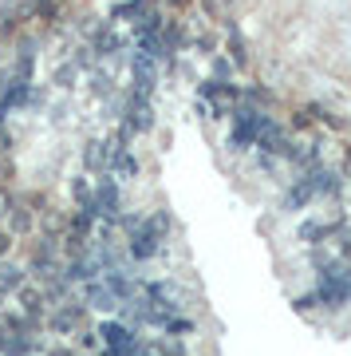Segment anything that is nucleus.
I'll return each instance as SVG.
<instances>
[{"label":"nucleus","mask_w":351,"mask_h":356,"mask_svg":"<svg viewBox=\"0 0 351 356\" xmlns=\"http://www.w3.org/2000/svg\"><path fill=\"white\" fill-rule=\"evenodd\" d=\"M119 154H123V151H119L111 139H107V143H99V139L87 143V166H91V170H103V175H111V166H114V159H119Z\"/></svg>","instance_id":"4"},{"label":"nucleus","mask_w":351,"mask_h":356,"mask_svg":"<svg viewBox=\"0 0 351 356\" xmlns=\"http://www.w3.org/2000/svg\"><path fill=\"white\" fill-rule=\"evenodd\" d=\"M4 250H8V238H4V234H0V254H4Z\"/></svg>","instance_id":"7"},{"label":"nucleus","mask_w":351,"mask_h":356,"mask_svg":"<svg viewBox=\"0 0 351 356\" xmlns=\"http://www.w3.org/2000/svg\"><path fill=\"white\" fill-rule=\"evenodd\" d=\"M99 341H103V353H119V356L135 353V337H130V329H126V325H103Z\"/></svg>","instance_id":"3"},{"label":"nucleus","mask_w":351,"mask_h":356,"mask_svg":"<svg viewBox=\"0 0 351 356\" xmlns=\"http://www.w3.org/2000/svg\"><path fill=\"white\" fill-rule=\"evenodd\" d=\"M312 182H308V178H300V182H296V191H289V206L292 210H300L304 202H308V198H312Z\"/></svg>","instance_id":"5"},{"label":"nucleus","mask_w":351,"mask_h":356,"mask_svg":"<svg viewBox=\"0 0 351 356\" xmlns=\"http://www.w3.org/2000/svg\"><path fill=\"white\" fill-rule=\"evenodd\" d=\"M60 356H76V353H60Z\"/></svg>","instance_id":"8"},{"label":"nucleus","mask_w":351,"mask_h":356,"mask_svg":"<svg viewBox=\"0 0 351 356\" xmlns=\"http://www.w3.org/2000/svg\"><path fill=\"white\" fill-rule=\"evenodd\" d=\"M320 301L332 309H339L343 301H351V277L343 273V266L339 261H332V266H320Z\"/></svg>","instance_id":"1"},{"label":"nucleus","mask_w":351,"mask_h":356,"mask_svg":"<svg viewBox=\"0 0 351 356\" xmlns=\"http://www.w3.org/2000/svg\"><path fill=\"white\" fill-rule=\"evenodd\" d=\"M0 353L4 356H28L32 353L28 329L20 325V321H4V325H0Z\"/></svg>","instance_id":"2"},{"label":"nucleus","mask_w":351,"mask_h":356,"mask_svg":"<svg viewBox=\"0 0 351 356\" xmlns=\"http://www.w3.org/2000/svg\"><path fill=\"white\" fill-rule=\"evenodd\" d=\"M20 285V269L8 266V269H0V289H16Z\"/></svg>","instance_id":"6"},{"label":"nucleus","mask_w":351,"mask_h":356,"mask_svg":"<svg viewBox=\"0 0 351 356\" xmlns=\"http://www.w3.org/2000/svg\"><path fill=\"white\" fill-rule=\"evenodd\" d=\"M0 147H4V135H0Z\"/></svg>","instance_id":"9"}]
</instances>
